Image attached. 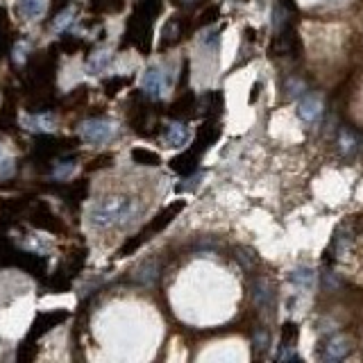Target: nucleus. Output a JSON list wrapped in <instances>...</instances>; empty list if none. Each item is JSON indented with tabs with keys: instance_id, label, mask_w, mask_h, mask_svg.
I'll use <instances>...</instances> for the list:
<instances>
[{
	"instance_id": "obj_1",
	"label": "nucleus",
	"mask_w": 363,
	"mask_h": 363,
	"mask_svg": "<svg viewBox=\"0 0 363 363\" xmlns=\"http://www.w3.org/2000/svg\"><path fill=\"white\" fill-rule=\"evenodd\" d=\"M141 213V204L134 197L127 195H109L91 207L89 223L98 229H111L120 227L134 220V216Z\"/></svg>"
},
{
	"instance_id": "obj_2",
	"label": "nucleus",
	"mask_w": 363,
	"mask_h": 363,
	"mask_svg": "<svg viewBox=\"0 0 363 363\" xmlns=\"http://www.w3.org/2000/svg\"><path fill=\"white\" fill-rule=\"evenodd\" d=\"M159 12H161V0H141L136 5L134 14L129 16L125 37L136 48H141L143 53H148L152 46V23L159 16Z\"/></svg>"
},
{
	"instance_id": "obj_3",
	"label": "nucleus",
	"mask_w": 363,
	"mask_h": 363,
	"mask_svg": "<svg viewBox=\"0 0 363 363\" xmlns=\"http://www.w3.org/2000/svg\"><path fill=\"white\" fill-rule=\"evenodd\" d=\"M80 136L89 143H109L116 136V125L107 118H89L80 125Z\"/></svg>"
},
{
	"instance_id": "obj_4",
	"label": "nucleus",
	"mask_w": 363,
	"mask_h": 363,
	"mask_svg": "<svg viewBox=\"0 0 363 363\" xmlns=\"http://www.w3.org/2000/svg\"><path fill=\"white\" fill-rule=\"evenodd\" d=\"M66 318H68V311H48V314H39L32 323L30 339H39V336L48 334L50 330L62 325Z\"/></svg>"
},
{
	"instance_id": "obj_5",
	"label": "nucleus",
	"mask_w": 363,
	"mask_h": 363,
	"mask_svg": "<svg viewBox=\"0 0 363 363\" xmlns=\"http://www.w3.org/2000/svg\"><path fill=\"white\" fill-rule=\"evenodd\" d=\"M141 86H143V93H145V96H150V98H161L163 93H166V89H168V77H166V73L161 71V68L152 66L150 71L145 73Z\"/></svg>"
},
{
	"instance_id": "obj_6",
	"label": "nucleus",
	"mask_w": 363,
	"mask_h": 363,
	"mask_svg": "<svg viewBox=\"0 0 363 363\" xmlns=\"http://www.w3.org/2000/svg\"><path fill=\"white\" fill-rule=\"evenodd\" d=\"M182 209H184V202H182V200H177V202H172L170 207H166V209H163V211L157 216V218H154L152 223H148V225H145V227L141 229L143 239L148 241L152 234H157V232H161L163 227H168L170 220L175 218V216H177Z\"/></svg>"
},
{
	"instance_id": "obj_7",
	"label": "nucleus",
	"mask_w": 363,
	"mask_h": 363,
	"mask_svg": "<svg viewBox=\"0 0 363 363\" xmlns=\"http://www.w3.org/2000/svg\"><path fill=\"white\" fill-rule=\"evenodd\" d=\"M323 100L321 96H316V93H309V96H305L300 100V105H298V116L305 120L307 125H314L321 120L323 116Z\"/></svg>"
},
{
	"instance_id": "obj_8",
	"label": "nucleus",
	"mask_w": 363,
	"mask_h": 363,
	"mask_svg": "<svg viewBox=\"0 0 363 363\" xmlns=\"http://www.w3.org/2000/svg\"><path fill=\"white\" fill-rule=\"evenodd\" d=\"M68 148V141L57 139V136H48L43 134L37 139V145H34V152L43 159H55L57 154H62Z\"/></svg>"
},
{
	"instance_id": "obj_9",
	"label": "nucleus",
	"mask_w": 363,
	"mask_h": 363,
	"mask_svg": "<svg viewBox=\"0 0 363 363\" xmlns=\"http://www.w3.org/2000/svg\"><path fill=\"white\" fill-rule=\"evenodd\" d=\"M200 150L191 148V150H184L177 157L170 159V168L177 172V175H191V172L197 168V161H200Z\"/></svg>"
},
{
	"instance_id": "obj_10",
	"label": "nucleus",
	"mask_w": 363,
	"mask_h": 363,
	"mask_svg": "<svg viewBox=\"0 0 363 363\" xmlns=\"http://www.w3.org/2000/svg\"><path fill=\"white\" fill-rule=\"evenodd\" d=\"M163 143L168 145V148H179V145H184L188 141V127L182 123L179 118H175L172 123H168L163 127V134H161Z\"/></svg>"
},
{
	"instance_id": "obj_11",
	"label": "nucleus",
	"mask_w": 363,
	"mask_h": 363,
	"mask_svg": "<svg viewBox=\"0 0 363 363\" xmlns=\"http://www.w3.org/2000/svg\"><path fill=\"white\" fill-rule=\"evenodd\" d=\"M352 345H350V339H345V336H332L330 341L325 343L323 348V359L325 361H341L350 354Z\"/></svg>"
},
{
	"instance_id": "obj_12",
	"label": "nucleus",
	"mask_w": 363,
	"mask_h": 363,
	"mask_svg": "<svg viewBox=\"0 0 363 363\" xmlns=\"http://www.w3.org/2000/svg\"><path fill=\"white\" fill-rule=\"evenodd\" d=\"M32 225H37V227H41V229H48V232H59L62 229V223H59V218L48 209V207H43V204H39L37 209L32 211Z\"/></svg>"
},
{
	"instance_id": "obj_13",
	"label": "nucleus",
	"mask_w": 363,
	"mask_h": 363,
	"mask_svg": "<svg viewBox=\"0 0 363 363\" xmlns=\"http://www.w3.org/2000/svg\"><path fill=\"white\" fill-rule=\"evenodd\" d=\"M193 107H195V96L193 93H184V96L177 98L170 105V114L175 118H186L193 114Z\"/></svg>"
},
{
	"instance_id": "obj_14",
	"label": "nucleus",
	"mask_w": 363,
	"mask_h": 363,
	"mask_svg": "<svg viewBox=\"0 0 363 363\" xmlns=\"http://www.w3.org/2000/svg\"><path fill=\"white\" fill-rule=\"evenodd\" d=\"M218 134H220V127L216 125V123H204L200 127V132H197V143H195V148L197 150H204L207 145H211L216 139H218Z\"/></svg>"
},
{
	"instance_id": "obj_15",
	"label": "nucleus",
	"mask_w": 363,
	"mask_h": 363,
	"mask_svg": "<svg viewBox=\"0 0 363 363\" xmlns=\"http://www.w3.org/2000/svg\"><path fill=\"white\" fill-rule=\"evenodd\" d=\"M182 37V21L179 19H170L161 30V48L172 46L177 39Z\"/></svg>"
},
{
	"instance_id": "obj_16",
	"label": "nucleus",
	"mask_w": 363,
	"mask_h": 363,
	"mask_svg": "<svg viewBox=\"0 0 363 363\" xmlns=\"http://www.w3.org/2000/svg\"><path fill=\"white\" fill-rule=\"evenodd\" d=\"M19 10L25 19H39L46 10V0H19Z\"/></svg>"
},
{
	"instance_id": "obj_17",
	"label": "nucleus",
	"mask_w": 363,
	"mask_h": 363,
	"mask_svg": "<svg viewBox=\"0 0 363 363\" xmlns=\"http://www.w3.org/2000/svg\"><path fill=\"white\" fill-rule=\"evenodd\" d=\"M132 159L136 163H141V166H159V154L157 152H150L145 148H134L132 150Z\"/></svg>"
},
{
	"instance_id": "obj_18",
	"label": "nucleus",
	"mask_w": 363,
	"mask_h": 363,
	"mask_svg": "<svg viewBox=\"0 0 363 363\" xmlns=\"http://www.w3.org/2000/svg\"><path fill=\"white\" fill-rule=\"evenodd\" d=\"M291 282L302 289H309L311 284H314V271H311V268H300V271L291 273Z\"/></svg>"
},
{
	"instance_id": "obj_19",
	"label": "nucleus",
	"mask_w": 363,
	"mask_h": 363,
	"mask_svg": "<svg viewBox=\"0 0 363 363\" xmlns=\"http://www.w3.org/2000/svg\"><path fill=\"white\" fill-rule=\"evenodd\" d=\"M339 148L343 154H352L354 150H357V139H354V134L350 132V129H341L339 132Z\"/></svg>"
},
{
	"instance_id": "obj_20",
	"label": "nucleus",
	"mask_w": 363,
	"mask_h": 363,
	"mask_svg": "<svg viewBox=\"0 0 363 363\" xmlns=\"http://www.w3.org/2000/svg\"><path fill=\"white\" fill-rule=\"evenodd\" d=\"M73 168H75V159H73V157H71V159H62V161L57 163V168L53 170V175L59 177V179L68 177V175L73 172Z\"/></svg>"
},
{
	"instance_id": "obj_21",
	"label": "nucleus",
	"mask_w": 363,
	"mask_h": 363,
	"mask_svg": "<svg viewBox=\"0 0 363 363\" xmlns=\"http://www.w3.org/2000/svg\"><path fill=\"white\" fill-rule=\"evenodd\" d=\"M129 80L127 77H111V80L105 82V91H107V96H116V93L123 89V86L127 84Z\"/></svg>"
},
{
	"instance_id": "obj_22",
	"label": "nucleus",
	"mask_w": 363,
	"mask_h": 363,
	"mask_svg": "<svg viewBox=\"0 0 363 363\" xmlns=\"http://www.w3.org/2000/svg\"><path fill=\"white\" fill-rule=\"evenodd\" d=\"M10 172H12V161L3 157V159H0V179L7 177Z\"/></svg>"
},
{
	"instance_id": "obj_23",
	"label": "nucleus",
	"mask_w": 363,
	"mask_h": 363,
	"mask_svg": "<svg viewBox=\"0 0 363 363\" xmlns=\"http://www.w3.org/2000/svg\"><path fill=\"white\" fill-rule=\"evenodd\" d=\"M266 343H268V334H266V332H259V334L255 336V348H257V350H264Z\"/></svg>"
},
{
	"instance_id": "obj_24",
	"label": "nucleus",
	"mask_w": 363,
	"mask_h": 363,
	"mask_svg": "<svg viewBox=\"0 0 363 363\" xmlns=\"http://www.w3.org/2000/svg\"><path fill=\"white\" fill-rule=\"evenodd\" d=\"M300 91H305V84H302V82H298V80L289 82V96H298Z\"/></svg>"
},
{
	"instance_id": "obj_25",
	"label": "nucleus",
	"mask_w": 363,
	"mask_h": 363,
	"mask_svg": "<svg viewBox=\"0 0 363 363\" xmlns=\"http://www.w3.org/2000/svg\"><path fill=\"white\" fill-rule=\"evenodd\" d=\"M66 7H68V0H55L53 3V16L66 12Z\"/></svg>"
},
{
	"instance_id": "obj_26",
	"label": "nucleus",
	"mask_w": 363,
	"mask_h": 363,
	"mask_svg": "<svg viewBox=\"0 0 363 363\" xmlns=\"http://www.w3.org/2000/svg\"><path fill=\"white\" fill-rule=\"evenodd\" d=\"M102 7L109 12H114V10H118V7H123V0H102Z\"/></svg>"
},
{
	"instance_id": "obj_27",
	"label": "nucleus",
	"mask_w": 363,
	"mask_h": 363,
	"mask_svg": "<svg viewBox=\"0 0 363 363\" xmlns=\"http://www.w3.org/2000/svg\"><path fill=\"white\" fill-rule=\"evenodd\" d=\"M177 3H179V5H186V3H191V0H177Z\"/></svg>"
},
{
	"instance_id": "obj_28",
	"label": "nucleus",
	"mask_w": 363,
	"mask_h": 363,
	"mask_svg": "<svg viewBox=\"0 0 363 363\" xmlns=\"http://www.w3.org/2000/svg\"><path fill=\"white\" fill-rule=\"evenodd\" d=\"M5 157V154H3V148H0V159H3Z\"/></svg>"
}]
</instances>
